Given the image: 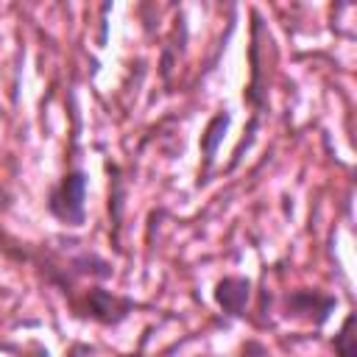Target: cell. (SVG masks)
<instances>
[{
    "instance_id": "6da1fadb",
    "label": "cell",
    "mask_w": 357,
    "mask_h": 357,
    "mask_svg": "<svg viewBox=\"0 0 357 357\" xmlns=\"http://www.w3.org/2000/svg\"><path fill=\"white\" fill-rule=\"evenodd\" d=\"M86 173L84 170H70L53 190H50V198H47V209L50 215H56L61 223L67 226H81L84 218H86V209H84V198H86Z\"/></svg>"
},
{
    "instance_id": "7a4b0ae2",
    "label": "cell",
    "mask_w": 357,
    "mask_h": 357,
    "mask_svg": "<svg viewBox=\"0 0 357 357\" xmlns=\"http://www.w3.org/2000/svg\"><path fill=\"white\" fill-rule=\"evenodd\" d=\"M248 293H251V282L248 279H243V276H226L215 287V301L223 307V312L243 315L245 301H248Z\"/></svg>"
},
{
    "instance_id": "3957f363",
    "label": "cell",
    "mask_w": 357,
    "mask_h": 357,
    "mask_svg": "<svg viewBox=\"0 0 357 357\" xmlns=\"http://www.w3.org/2000/svg\"><path fill=\"white\" fill-rule=\"evenodd\" d=\"M134 307L131 298H117L106 290H92L89 293V315L98 318L100 324H120L128 310Z\"/></svg>"
},
{
    "instance_id": "277c9868",
    "label": "cell",
    "mask_w": 357,
    "mask_h": 357,
    "mask_svg": "<svg viewBox=\"0 0 357 357\" xmlns=\"http://www.w3.org/2000/svg\"><path fill=\"white\" fill-rule=\"evenodd\" d=\"M351 329H354V315H346V321H343L340 332L335 335V351H337V357H357Z\"/></svg>"
},
{
    "instance_id": "5b68a950",
    "label": "cell",
    "mask_w": 357,
    "mask_h": 357,
    "mask_svg": "<svg viewBox=\"0 0 357 357\" xmlns=\"http://www.w3.org/2000/svg\"><path fill=\"white\" fill-rule=\"evenodd\" d=\"M223 126H229V114H218V117H212V123H209V128H206L209 137L201 139V145H204V151H206V159L215 156V148H218V139H220L218 128H223Z\"/></svg>"
}]
</instances>
